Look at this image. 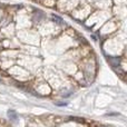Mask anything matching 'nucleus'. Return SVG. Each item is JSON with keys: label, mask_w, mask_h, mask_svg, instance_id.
Returning <instances> with one entry per match:
<instances>
[{"label": "nucleus", "mask_w": 127, "mask_h": 127, "mask_svg": "<svg viewBox=\"0 0 127 127\" xmlns=\"http://www.w3.org/2000/svg\"><path fill=\"white\" fill-rule=\"evenodd\" d=\"M8 117L11 122H17L18 119V115L15 110H8Z\"/></svg>", "instance_id": "f257e3e1"}, {"label": "nucleus", "mask_w": 127, "mask_h": 127, "mask_svg": "<svg viewBox=\"0 0 127 127\" xmlns=\"http://www.w3.org/2000/svg\"><path fill=\"white\" fill-rule=\"evenodd\" d=\"M108 62L110 63V65L114 66V67H117L121 63V59L119 58H108Z\"/></svg>", "instance_id": "f03ea898"}, {"label": "nucleus", "mask_w": 127, "mask_h": 127, "mask_svg": "<svg viewBox=\"0 0 127 127\" xmlns=\"http://www.w3.org/2000/svg\"><path fill=\"white\" fill-rule=\"evenodd\" d=\"M70 119H72V121H78L79 123H84V119H83V118H77V117H70Z\"/></svg>", "instance_id": "7ed1b4c3"}, {"label": "nucleus", "mask_w": 127, "mask_h": 127, "mask_svg": "<svg viewBox=\"0 0 127 127\" xmlns=\"http://www.w3.org/2000/svg\"><path fill=\"white\" fill-rule=\"evenodd\" d=\"M56 105H57V106H66L67 104H66V103H57Z\"/></svg>", "instance_id": "20e7f679"}]
</instances>
